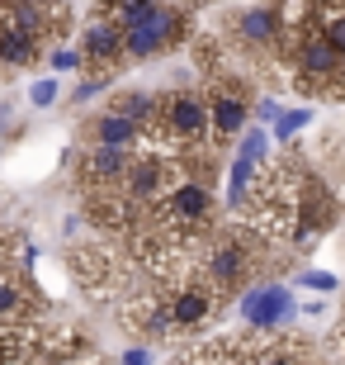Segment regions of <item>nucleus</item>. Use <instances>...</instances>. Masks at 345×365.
Listing matches in <instances>:
<instances>
[{"label":"nucleus","instance_id":"1","mask_svg":"<svg viewBox=\"0 0 345 365\" xmlns=\"http://www.w3.org/2000/svg\"><path fill=\"white\" fill-rule=\"evenodd\" d=\"M265 257V232L260 228H213L199 247V261H194V280H203L218 299H232L241 284L255 275Z\"/></svg>","mask_w":345,"mask_h":365},{"label":"nucleus","instance_id":"2","mask_svg":"<svg viewBox=\"0 0 345 365\" xmlns=\"http://www.w3.org/2000/svg\"><path fill=\"white\" fill-rule=\"evenodd\" d=\"M289 43H293L289 48L293 76H298L303 86H312V91H327L331 100H345V53L341 48H336L312 19H307Z\"/></svg>","mask_w":345,"mask_h":365},{"label":"nucleus","instance_id":"3","mask_svg":"<svg viewBox=\"0 0 345 365\" xmlns=\"http://www.w3.org/2000/svg\"><path fill=\"white\" fill-rule=\"evenodd\" d=\"M213 138V123H208V100L199 91H171L161 95V119H156V133L152 143H166L171 152H194Z\"/></svg>","mask_w":345,"mask_h":365},{"label":"nucleus","instance_id":"4","mask_svg":"<svg viewBox=\"0 0 345 365\" xmlns=\"http://www.w3.org/2000/svg\"><path fill=\"white\" fill-rule=\"evenodd\" d=\"M185 34V14L171 10V5H156L152 19H142L137 29H123V57H156L166 48H175V38Z\"/></svg>","mask_w":345,"mask_h":365},{"label":"nucleus","instance_id":"5","mask_svg":"<svg viewBox=\"0 0 345 365\" xmlns=\"http://www.w3.org/2000/svg\"><path fill=\"white\" fill-rule=\"evenodd\" d=\"M166 289V309H171V327L175 337L180 332H199L203 323L213 318L218 309V294H213L203 280H185V284H161Z\"/></svg>","mask_w":345,"mask_h":365},{"label":"nucleus","instance_id":"6","mask_svg":"<svg viewBox=\"0 0 345 365\" xmlns=\"http://www.w3.org/2000/svg\"><path fill=\"white\" fill-rule=\"evenodd\" d=\"M0 19L33 34L38 43L62 38V29H67V10L57 0H0Z\"/></svg>","mask_w":345,"mask_h":365},{"label":"nucleus","instance_id":"7","mask_svg":"<svg viewBox=\"0 0 345 365\" xmlns=\"http://www.w3.org/2000/svg\"><path fill=\"white\" fill-rule=\"evenodd\" d=\"M133 166V152L128 148H109V143H95L90 152L76 157V176H80V190H105V185H119Z\"/></svg>","mask_w":345,"mask_h":365},{"label":"nucleus","instance_id":"8","mask_svg":"<svg viewBox=\"0 0 345 365\" xmlns=\"http://www.w3.org/2000/svg\"><path fill=\"white\" fill-rule=\"evenodd\" d=\"M270 152V138L260 133V128H251V133L241 138L237 157H232V171H227V204L241 214V204H246V195H251L255 185V171H260V162H265Z\"/></svg>","mask_w":345,"mask_h":365},{"label":"nucleus","instance_id":"9","mask_svg":"<svg viewBox=\"0 0 345 365\" xmlns=\"http://www.w3.org/2000/svg\"><path fill=\"white\" fill-rule=\"evenodd\" d=\"M289 313H293V294L284 284H251V289L241 294V318H246L255 332H275Z\"/></svg>","mask_w":345,"mask_h":365},{"label":"nucleus","instance_id":"10","mask_svg":"<svg viewBox=\"0 0 345 365\" xmlns=\"http://www.w3.org/2000/svg\"><path fill=\"white\" fill-rule=\"evenodd\" d=\"M80 53H85L90 76H109L114 62L123 57V29L114 24V19H95V24L85 29V38H80Z\"/></svg>","mask_w":345,"mask_h":365},{"label":"nucleus","instance_id":"11","mask_svg":"<svg viewBox=\"0 0 345 365\" xmlns=\"http://www.w3.org/2000/svg\"><path fill=\"white\" fill-rule=\"evenodd\" d=\"M232 29H237V38L246 48H275V43H284V19H279L275 5H241L232 14Z\"/></svg>","mask_w":345,"mask_h":365},{"label":"nucleus","instance_id":"12","mask_svg":"<svg viewBox=\"0 0 345 365\" xmlns=\"http://www.w3.org/2000/svg\"><path fill=\"white\" fill-rule=\"evenodd\" d=\"M246 119H251V105H246V100H241L232 86H213V95H208V123H213V138H218V143L237 138Z\"/></svg>","mask_w":345,"mask_h":365},{"label":"nucleus","instance_id":"13","mask_svg":"<svg viewBox=\"0 0 345 365\" xmlns=\"http://www.w3.org/2000/svg\"><path fill=\"white\" fill-rule=\"evenodd\" d=\"M33 313V280L24 271H0V323H28Z\"/></svg>","mask_w":345,"mask_h":365},{"label":"nucleus","instance_id":"14","mask_svg":"<svg viewBox=\"0 0 345 365\" xmlns=\"http://www.w3.org/2000/svg\"><path fill=\"white\" fill-rule=\"evenodd\" d=\"M95 143H109V148L137 152V148L147 143V133L137 128L133 119H123V114H114V109H109V114H100V119H95Z\"/></svg>","mask_w":345,"mask_h":365},{"label":"nucleus","instance_id":"15","mask_svg":"<svg viewBox=\"0 0 345 365\" xmlns=\"http://www.w3.org/2000/svg\"><path fill=\"white\" fill-rule=\"evenodd\" d=\"M114 114H123V119H133L137 128L147 133V143H152V133H156V119H161V95H142V91H128L114 100Z\"/></svg>","mask_w":345,"mask_h":365},{"label":"nucleus","instance_id":"16","mask_svg":"<svg viewBox=\"0 0 345 365\" xmlns=\"http://www.w3.org/2000/svg\"><path fill=\"white\" fill-rule=\"evenodd\" d=\"M156 5H161V0H109L105 10H109V19H114L119 29H137L142 19L156 14Z\"/></svg>","mask_w":345,"mask_h":365},{"label":"nucleus","instance_id":"17","mask_svg":"<svg viewBox=\"0 0 345 365\" xmlns=\"http://www.w3.org/2000/svg\"><path fill=\"white\" fill-rule=\"evenodd\" d=\"M312 24H317L322 34L345 53V10H317V14H312Z\"/></svg>","mask_w":345,"mask_h":365},{"label":"nucleus","instance_id":"18","mask_svg":"<svg viewBox=\"0 0 345 365\" xmlns=\"http://www.w3.org/2000/svg\"><path fill=\"white\" fill-rule=\"evenodd\" d=\"M307 119H312V109H284V114L275 119V138H293Z\"/></svg>","mask_w":345,"mask_h":365},{"label":"nucleus","instance_id":"19","mask_svg":"<svg viewBox=\"0 0 345 365\" xmlns=\"http://www.w3.org/2000/svg\"><path fill=\"white\" fill-rule=\"evenodd\" d=\"M298 284L317 289V294H331V289H336V275H327V271H303V275H298Z\"/></svg>","mask_w":345,"mask_h":365},{"label":"nucleus","instance_id":"20","mask_svg":"<svg viewBox=\"0 0 345 365\" xmlns=\"http://www.w3.org/2000/svg\"><path fill=\"white\" fill-rule=\"evenodd\" d=\"M53 67L57 71H80L85 67V53H67V48H62V53H53Z\"/></svg>","mask_w":345,"mask_h":365},{"label":"nucleus","instance_id":"21","mask_svg":"<svg viewBox=\"0 0 345 365\" xmlns=\"http://www.w3.org/2000/svg\"><path fill=\"white\" fill-rule=\"evenodd\" d=\"M57 100V81H38L33 86V105H53Z\"/></svg>","mask_w":345,"mask_h":365},{"label":"nucleus","instance_id":"22","mask_svg":"<svg viewBox=\"0 0 345 365\" xmlns=\"http://www.w3.org/2000/svg\"><path fill=\"white\" fill-rule=\"evenodd\" d=\"M100 91H105V76H90V81L76 91V100H90V95H100Z\"/></svg>","mask_w":345,"mask_h":365},{"label":"nucleus","instance_id":"23","mask_svg":"<svg viewBox=\"0 0 345 365\" xmlns=\"http://www.w3.org/2000/svg\"><path fill=\"white\" fill-rule=\"evenodd\" d=\"M123 365H152V351H147V346H133V351L123 356Z\"/></svg>","mask_w":345,"mask_h":365},{"label":"nucleus","instance_id":"24","mask_svg":"<svg viewBox=\"0 0 345 365\" xmlns=\"http://www.w3.org/2000/svg\"><path fill=\"white\" fill-rule=\"evenodd\" d=\"M255 114H260V119H279V114H284V109H279L275 100H260V105H255Z\"/></svg>","mask_w":345,"mask_h":365}]
</instances>
